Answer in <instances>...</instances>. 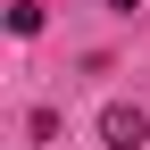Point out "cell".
I'll list each match as a JSON object with an SVG mask.
<instances>
[{"label":"cell","mask_w":150,"mask_h":150,"mask_svg":"<svg viewBox=\"0 0 150 150\" xmlns=\"http://www.w3.org/2000/svg\"><path fill=\"white\" fill-rule=\"evenodd\" d=\"M142 142H150V117L134 100H108L100 108V150H142Z\"/></svg>","instance_id":"cell-1"}]
</instances>
